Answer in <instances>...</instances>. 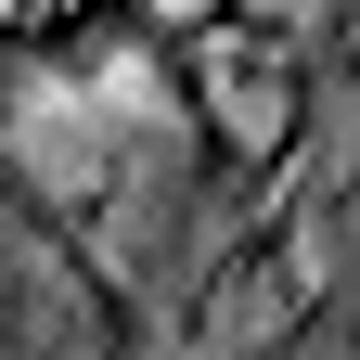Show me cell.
Wrapping results in <instances>:
<instances>
[]
</instances>
